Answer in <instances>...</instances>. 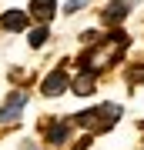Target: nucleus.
<instances>
[{"label": "nucleus", "mask_w": 144, "mask_h": 150, "mask_svg": "<svg viewBox=\"0 0 144 150\" xmlns=\"http://www.w3.org/2000/svg\"><path fill=\"white\" fill-rule=\"evenodd\" d=\"M50 40V33L47 27H37V30H30V47H44V43Z\"/></svg>", "instance_id": "6e6552de"}, {"label": "nucleus", "mask_w": 144, "mask_h": 150, "mask_svg": "<svg viewBox=\"0 0 144 150\" xmlns=\"http://www.w3.org/2000/svg\"><path fill=\"white\" fill-rule=\"evenodd\" d=\"M30 13L34 17H40L44 23L54 17V0H30Z\"/></svg>", "instance_id": "423d86ee"}, {"label": "nucleus", "mask_w": 144, "mask_h": 150, "mask_svg": "<svg viewBox=\"0 0 144 150\" xmlns=\"http://www.w3.org/2000/svg\"><path fill=\"white\" fill-rule=\"evenodd\" d=\"M24 103H27V93H10V100H7V107L0 110V123H10V120H17L20 117V110H24Z\"/></svg>", "instance_id": "f03ea898"}, {"label": "nucleus", "mask_w": 144, "mask_h": 150, "mask_svg": "<svg viewBox=\"0 0 144 150\" xmlns=\"http://www.w3.org/2000/svg\"><path fill=\"white\" fill-rule=\"evenodd\" d=\"M0 27H4V30H24L27 27V13H20V10L4 13V17H0Z\"/></svg>", "instance_id": "39448f33"}, {"label": "nucleus", "mask_w": 144, "mask_h": 150, "mask_svg": "<svg viewBox=\"0 0 144 150\" xmlns=\"http://www.w3.org/2000/svg\"><path fill=\"white\" fill-rule=\"evenodd\" d=\"M87 4H91V0H67V13H74V10H80V7H87Z\"/></svg>", "instance_id": "1a4fd4ad"}, {"label": "nucleus", "mask_w": 144, "mask_h": 150, "mask_svg": "<svg viewBox=\"0 0 144 150\" xmlns=\"http://www.w3.org/2000/svg\"><path fill=\"white\" fill-rule=\"evenodd\" d=\"M128 10H131V0H114V4H107L104 20H107V23H121L124 17H128Z\"/></svg>", "instance_id": "7ed1b4c3"}, {"label": "nucleus", "mask_w": 144, "mask_h": 150, "mask_svg": "<svg viewBox=\"0 0 144 150\" xmlns=\"http://www.w3.org/2000/svg\"><path fill=\"white\" fill-rule=\"evenodd\" d=\"M144 80V67H134L131 70V83H141Z\"/></svg>", "instance_id": "9d476101"}, {"label": "nucleus", "mask_w": 144, "mask_h": 150, "mask_svg": "<svg viewBox=\"0 0 144 150\" xmlns=\"http://www.w3.org/2000/svg\"><path fill=\"white\" fill-rule=\"evenodd\" d=\"M64 137H67V123H64V120H60V123H54V127H47V140H50L54 147H57V144H64Z\"/></svg>", "instance_id": "0eeeda50"}, {"label": "nucleus", "mask_w": 144, "mask_h": 150, "mask_svg": "<svg viewBox=\"0 0 144 150\" xmlns=\"http://www.w3.org/2000/svg\"><path fill=\"white\" fill-rule=\"evenodd\" d=\"M67 87H70V77L64 74V70H54V74H47V80H44V93L57 97V93H64Z\"/></svg>", "instance_id": "f257e3e1"}, {"label": "nucleus", "mask_w": 144, "mask_h": 150, "mask_svg": "<svg viewBox=\"0 0 144 150\" xmlns=\"http://www.w3.org/2000/svg\"><path fill=\"white\" fill-rule=\"evenodd\" d=\"M70 90H74L77 97H87V93L94 90V70H84V74H80L74 83H70Z\"/></svg>", "instance_id": "20e7f679"}]
</instances>
